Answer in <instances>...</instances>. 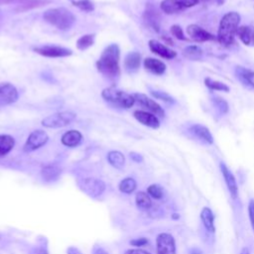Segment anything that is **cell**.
Wrapping results in <instances>:
<instances>
[{
	"label": "cell",
	"instance_id": "bcb514c9",
	"mask_svg": "<svg viewBox=\"0 0 254 254\" xmlns=\"http://www.w3.org/2000/svg\"><path fill=\"white\" fill-rule=\"evenodd\" d=\"M172 218H173V219H179V218H180V215H179L178 213H173Z\"/></svg>",
	"mask_w": 254,
	"mask_h": 254
},
{
	"label": "cell",
	"instance_id": "f35d334b",
	"mask_svg": "<svg viewBox=\"0 0 254 254\" xmlns=\"http://www.w3.org/2000/svg\"><path fill=\"white\" fill-rule=\"evenodd\" d=\"M129 156H130V158H131L134 162H136V163H141V162H143V156H142L141 154L137 153V152H130Z\"/></svg>",
	"mask_w": 254,
	"mask_h": 254
},
{
	"label": "cell",
	"instance_id": "d590c367",
	"mask_svg": "<svg viewBox=\"0 0 254 254\" xmlns=\"http://www.w3.org/2000/svg\"><path fill=\"white\" fill-rule=\"evenodd\" d=\"M170 32L171 34L178 40H181V41H187V38L183 32V29L181 28V26L179 25H173L170 29Z\"/></svg>",
	"mask_w": 254,
	"mask_h": 254
},
{
	"label": "cell",
	"instance_id": "74e56055",
	"mask_svg": "<svg viewBox=\"0 0 254 254\" xmlns=\"http://www.w3.org/2000/svg\"><path fill=\"white\" fill-rule=\"evenodd\" d=\"M148 243V239L145 238V237H140V238H135V239H132L130 241V244L132 246H136V247H141V246H144Z\"/></svg>",
	"mask_w": 254,
	"mask_h": 254
},
{
	"label": "cell",
	"instance_id": "4dcf8cb0",
	"mask_svg": "<svg viewBox=\"0 0 254 254\" xmlns=\"http://www.w3.org/2000/svg\"><path fill=\"white\" fill-rule=\"evenodd\" d=\"M118 188H119L120 191L129 194V193H132L136 190L137 183L133 178H125L120 182Z\"/></svg>",
	"mask_w": 254,
	"mask_h": 254
},
{
	"label": "cell",
	"instance_id": "44dd1931",
	"mask_svg": "<svg viewBox=\"0 0 254 254\" xmlns=\"http://www.w3.org/2000/svg\"><path fill=\"white\" fill-rule=\"evenodd\" d=\"M236 36L245 46L254 47V26L243 25L238 27Z\"/></svg>",
	"mask_w": 254,
	"mask_h": 254
},
{
	"label": "cell",
	"instance_id": "f546056e",
	"mask_svg": "<svg viewBox=\"0 0 254 254\" xmlns=\"http://www.w3.org/2000/svg\"><path fill=\"white\" fill-rule=\"evenodd\" d=\"M95 40V35L94 34H86L81 36L77 41H76V48L79 51H85L88 48H90L94 44Z\"/></svg>",
	"mask_w": 254,
	"mask_h": 254
},
{
	"label": "cell",
	"instance_id": "ffe728a7",
	"mask_svg": "<svg viewBox=\"0 0 254 254\" xmlns=\"http://www.w3.org/2000/svg\"><path fill=\"white\" fill-rule=\"evenodd\" d=\"M62 174V170L58 165L49 164L42 168L41 176L42 179L47 183H52L57 181Z\"/></svg>",
	"mask_w": 254,
	"mask_h": 254
},
{
	"label": "cell",
	"instance_id": "8d00e7d4",
	"mask_svg": "<svg viewBox=\"0 0 254 254\" xmlns=\"http://www.w3.org/2000/svg\"><path fill=\"white\" fill-rule=\"evenodd\" d=\"M248 214L251 223V227L254 231V199H250L248 203Z\"/></svg>",
	"mask_w": 254,
	"mask_h": 254
},
{
	"label": "cell",
	"instance_id": "b9f144b4",
	"mask_svg": "<svg viewBox=\"0 0 254 254\" xmlns=\"http://www.w3.org/2000/svg\"><path fill=\"white\" fill-rule=\"evenodd\" d=\"M33 254H49V253H48L47 248H46L45 246L41 245V246H38V247H36V248L34 249Z\"/></svg>",
	"mask_w": 254,
	"mask_h": 254
},
{
	"label": "cell",
	"instance_id": "7c38bea8",
	"mask_svg": "<svg viewBox=\"0 0 254 254\" xmlns=\"http://www.w3.org/2000/svg\"><path fill=\"white\" fill-rule=\"evenodd\" d=\"M17 88L10 82L0 83V105H9L18 100Z\"/></svg>",
	"mask_w": 254,
	"mask_h": 254
},
{
	"label": "cell",
	"instance_id": "ba28073f",
	"mask_svg": "<svg viewBox=\"0 0 254 254\" xmlns=\"http://www.w3.org/2000/svg\"><path fill=\"white\" fill-rule=\"evenodd\" d=\"M33 50L35 53L47 58H64L72 55V51L70 49L54 45L40 46L34 48Z\"/></svg>",
	"mask_w": 254,
	"mask_h": 254
},
{
	"label": "cell",
	"instance_id": "ee69618b",
	"mask_svg": "<svg viewBox=\"0 0 254 254\" xmlns=\"http://www.w3.org/2000/svg\"><path fill=\"white\" fill-rule=\"evenodd\" d=\"M190 254H202V251L198 248H192L190 252Z\"/></svg>",
	"mask_w": 254,
	"mask_h": 254
},
{
	"label": "cell",
	"instance_id": "4fadbf2b",
	"mask_svg": "<svg viewBox=\"0 0 254 254\" xmlns=\"http://www.w3.org/2000/svg\"><path fill=\"white\" fill-rule=\"evenodd\" d=\"M187 33H188L190 39L196 43H202V42L215 40V37L212 34H210L209 32H207L202 27H200L196 24L189 25L187 27Z\"/></svg>",
	"mask_w": 254,
	"mask_h": 254
},
{
	"label": "cell",
	"instance_id": "ac0fdd59",
	"mask_svg": "<svg viewBox=\"0 0 254 254\" xmlns=\"http://www.w3.org/2000/svg\"><path fill=\"white\" fill-rule=\"evenodd\" d=\"M141 64V55L138 52H130L124 59V69L128 73H135Z\"/></svg>",
	"mask_w": 254,
	"mask_h": 254
},
{
	"label": "cell",
	"instance_id": "d4e9b609",
	"mask_svg": "<svg viewBox=\"0 0 254 254\" xmlns=\"http://www.w3.org/2000/svg\"><path fill=\"white\" fill-rule=\"evenodd\" d=\"M107 160L109 164L115 169L122 170L125 165V157L119 151H110L107 154Z\"/></svg>",
	"mask_w": 254,
	"mask_h": 254
},
{
	"label": "cell",
	"instance_id": "6da1fadb",
	"mask_svg": "<svg viewBox=\"0 0 254 254\" xmlns=\"http://www.w3.org/2000/svg\"><path fill=\"white\" fill-rule=\"evenodd\" d=\"M120 49L117 44H110L102 51L96 62L97 70L107 78L115 79L120 75Z\"/></svg>",
	"mask_w": 254,
	"mask_h": 254
},
{
	"label": "cell",
	"instance_id": "5b68a950",
	"mask_svg": "<svg viewBox=\"0 0 254 254\" xmlns=\"http://www.w3.org/2000/svg\"><path fill=\"white\" fill-rule=\"evenodd\" d=\"M76 117L71 111H62L48 115L42 120V125L46 128H62L69 125Z\"/></svg>",
	"mask_w": 254,
	"mask_h": 254
},
{
	"label": "cell",
	"instance_id": "60d3db41",
	"mask_svg": "<svg viewBox=\"0 0 254 254\" xmlns=\"http://www.w3.org/2000/svg\"><path fill=\"white\" fill-rule=\"evenodd\" d=\"M92 254H109L105 249L99 245H94L92 248Z\"/></svg>",
	"mask_w": 254,
	"mask_h": 254
},
{
	"label": "cell",
	"instance_id": "484cf974",
	"mask_svg": "<svg viewBox=\"0 0 254 254\" xmlns=\"http://www.w3.org/2000/svg\"><path fill=\"white\" fill-rule=\"evenodd\" d=\"M15 146V140L7 134L0 135V157L7 155Z\"/></svg>",
	"mask_w": 254,
	"mask_h": 254
},
{
	"label": "cell",
	"instance_id": "8992f818",
	"mask_svg": "<svg viewBox=\"0 0 254 254\" xmlns=\"http://www.w3.org/2000/svg\"><path fill=\"white\" fill-rule=\"evenodd\" d=\"M78 188L89 197L96 198L105 190V184L95 178H84L77 182Z\"/></svg>",
	"mask_w": 254,
	"mask_h": 254
},
{
	"label": "cell",
	"instance_id": "4316f807",
	"mask_svg": "<svg viewBox=\"0 0 254 254\" xmlns=\"http://www.w3.org/2000/svg\"><path fill=\"white\" fill-rule=\"evenodd\" d=\"M136 205L141 210H148L152 207L151 196L145 191H138L135 197Z\"/></svg>",
	"mask_w": 254,
	"mask_h": 254
},
{
	"label": "cell",
	"instance_id": "5bb4252c",
	"mask_svg": "<svg viewBox=\"0 0 254 254\" xmlns=\"http://www.w3.org/2000/svg\"><path fill=\"white\" fill-rule=\"evenodd\" d=\"M219 169L224 178V182L226 184V187L229 190L231 197L233 199H236L238 197V186H237L234 175L232 174V172L228 169V167L223 162L219 163Z\"/></svg>",
	"mask_w": 254,
	"mask_h": 254
},
{
	"label": "cell",
	"instance_id": "30bf717a",
	"mask_svg": "<svg viewBox=\"0 0 254 254\" xmlns=\"http://www.w3.org/2000/svg\"><path fill=\"white\" fill-rule=\"evenodd\" d=\"M157 254H176V240L170 233H160L156 238Z\"/></svg>",
	"mask_w": 254,
	"mask_h": 254
},
{
	"label": "cell",
	"instance_id": "8fae6325",
	"mask_svg": "<svg viewBox=\"0 0 254 254\" xmlns=\"http://www.w3.org/2000/svg\"><path fill=\"white\" fill-rule=\"evenodd\" d=\"M133 96L135 98V102H137L139 105L146 108L151 113L155 114L156 116H160V117L165 116V111L161 107V105L159 103H157L155 100H153L152 98L148 97L146 94H144V93H134Z\"/></svg>",
	"mask_w": 254,
	"mask_h": 254
},
{
	"label": "cell",
	"instance_id": "d6986e66",
	"mask_svg": "<svg viewBox=\"0 0 254 254\" xmlns=\"http://www.w3.org/2000/svg\"><path fill=\"white\" fill-rule=\"evenodd\" d=\"M144 67L150 71L151 73L157 74V75H161L163 73H165L167 66L165 64V63H163L162 61L155 59V58H146L143 62Z\"/></svg>",
	"mask_w": 254,
	"mask_h": 254
},
{
	"label": "cell",
	"instance_id": "7bdbcfd3",
	"mask_svg": "<svg viewBox=\"0 0 254 254\" xmlns=\"http://www.w3.org/2000/svg\"><path fill=\"white\" fill-rule=\"evenodd\" d=\"M67 254H81V252L78 250V248L74 247V246H69L66 250Z\"/></svg>",
	"mask_w": 254,
	"mask_h": 254
},
{
	"label": "cell",
	"instance_id": "277c9868",
	"mask_svg": "<svg viewBox=\"0 0 254 254\" xmlns=\"http://www.w3.org/2000/svg\"><path fill=\"white\" fill-rule=\"evenodd\" d=\"M101 96L106 102L120 108L128 109L135 103L133 94L127 93L115 86H108L104 88L101 92Z\"/></svg>",
	"mask_w": 254,
	"mask_h": 254
},
{
	"label": "cell",
	"instance_id": "52a82bcc",
	"mask_svg": "<svg viewBox=\"0 0 254 254\" xmlns=\"http://www.w3.org/2000/svg\"><path fill=\"white\" fill-rule=\"evenodd\" d=\"M198 0H163L160 4L162 11L166 14H175L198 4Z\"/></svg>",
	"mask_w": 254,
	"mask_h": 254
},
{
	"label": "cell",
	"instance_id": "e0dca14e",
	"mask_svg": "<svg viewBox=\"0 0 254 254\" xmlns=\"http://www.w3.org/2000/svg\"><path fill=\"white\" fill-rule=\"evenodd\" d=\"M190 131L201 142L205 144H213V137L209 131V129L201 124H193L190 126Z\"/></svg>",
	"mask_w": 254,
	"mask_h": 254
},
{
	"label": "cell",
	"instance_id": "9c48e42d",
	"mask_svg": "<svg viewBox=\"0 0 254 254\" xmlns=\"http://www.w3.org/2000/svg\"><path fill=\"white\" fill-rule=\"evenodd\" d=\"M48 140H49V136L46 131L41 130V129L35 130L29 135V137L23 147V150L25 152H33V151L43 147L48 142Z\"/></svg>",
	"mask_w": 254,
	"mask_h": 254
},
{
	"label": "cell",
	"instance_id": "1f68e13d",
	"mask_svg": "<svg viewBox=\"0 0 254 254\" xmlns=\"http://www.w3.org/2000/svg\"><path fill=\"white\" fill-rule=\"evenodd\" d=\"M73 6L77 7L84 12H92L94 10V4L91 0H69Z\"/></svg>",
	"mask_w": 254,
	"mask_h": 254
},
{
	"label": "cell",
	"instance_id": "e575fe53",
	"mask_svg": "<svg viewBox=\"0 0 254 254\" xmlns=\"http://www.w3.org/2000/svg\"><path fill=\"white\" fill-rule=\"evenodd\" d=\"M151 94L158 99H161L167 103H174L175 99L167 92L165 91H161V90H151Z\"/></svg>",
	"mask_w": 254,
	"mask_h": 254
},
{
	"label": "cell",
	"instance_id": "cb8c5ba5",
	"mask_svg": "<svg viewBox=\"0 0 254 254\" xmlns=\"http://www.w3.org/2000/svg\"><path fill=\"white\" fill-rule=\"evenodd\" d=\"M200 219L201 222L204 226V228L209 232V233H214L215 232V226H214V214L212 210L205 206L201 209L200 211Z\"/></svg>",
	"mask_w": 254,
	"mask_h": 254
},
{
	"label": "cell",
	"instance_id": "f1b7e54d",
	"mask_svg": "<svg viewBox=\"0 0 254 254\" xmlns=\"http://www.w3.org/2000/svg\"><path fill=\"white\" fill-rule=\"evenodd\" d=\"M204 84L210 90H218V91H224V92H229L230 90L229 86L226 83L219 80L212 79L210 77L204 78Z\"/></svg>",
	"mask_w": 254,
	"mask_h": 254
},
{
	"label": "cell",
	"instance_id": "d6a6232c",
	"mask_svg": "<svg viewBox=\"0 0 254 254\" xmlns=\"http://www.w3.org/2000/svg\"><path fill=\"white\" fill-rule=\"evenodd\" d=\"M212 102L220 114H225L228 112L229 106H228V103L226 102V100H224V98L214 95L212 97Z\"/></svg>",
	"mask_w": 254,
	"mask_h": 254
},
{
	"label": "cell",
	"instance_id": "7dc6e473",
	"mask_svg": "<svg viewBox=\"0 0 254 254\" xmlns=\"http://www.w3.org/2000/svg\"><path fill=\"white\" fill-rule=\"evenodd\" d=\"M199 1V0H198ZM200 1H204V2H206V1H214V2H217V3H221V2H223V0H200Z\"/></svg>",
	"mask_w": 254,
	"mask_h": 254
},
{
	"label": "cell",
	"instance_id": "83f0119b",
	"mask_svg": "<svg viewBox=\"0 0 254 254\" xmlns=\"http://www.w3.org/2000/svg\"><path fill=\"white\" fill-rule=\"evenodd\" d=\"M183 55L190 61H198L202 57V50L196 45H190L184 49Z\"/></svg>",
	"mask_w": 254,
	"mask_h": 254
},
{
	"label": "cell",
	"instance_id": "9a60e30c",
	"mask_svg": "<svg viewBox=\"0 0 254 254\" xmlns=\"http://www.w3.org/2000/svg\"><path fill=\"white\" fill-rule=\"evenodd\" d=\"M148 45H149V49L151 50V52L158 55L161 58H164L166 60H172L177 57V53L174 50L170 49L169 47L165 46L164 44L160 43L157 40H154V39L150 40Z\"/></svg>",
	"mask_w": 254,
	"mask_h": 254
},
{
	"label": "cell",
	"instance_id": "7402d4cb",
	"mask_svg": "<svg viewBox=\"0 0 254 254\" xmlns=\"http://www.w3.org/2000/svg\"><path fill=\"white\" fill-rule=\"evenodd\" d=\"M62 143L66 147H76L82 141V135L78 130H68L63 134Z\"/></svg>",
	"mask_w": 254,
	"mask_h": 254
},
{
	"label": "cell",
	"instance_id": "836d02e7",
	"mask_svg": "<svg viewBox=\"0 0 254 254\" xmlns=\"http://www.w3.org/2000/svg\"><path fill=\"white\" fill-rule=\"evenodd\" d=\"M147 193L155 199H161L164 196V190L160 185L153 184L148 187Z\"/></svg>",
	"mask_w": 254,
	"mask_h": 254
},
{
	"label": "cell",
	"instance_id": "ab89813d",
	"mask_svg": "<svg viewBox=\"0 0 254 254\" xmlns=\"http://www.w3.org/2000/svg\"><path fill=\"white\" fill-rule=\"evenodd\" d=\"M124 254H151V253L148 252V251H146V250L136 248V249H129V250H127Z\"/></svg>",
	"mask_w": 254,
	"mask_h": 254
},
{
	"label": "cell",
	"instance_id": "f6af8a7d",
	"mask_svg": "<svg viewBox=\"0 0 254 254\" xmlns=\"http://www.w3.org/2000/svg\"><path fill=\"white\" fill-rule=\"evenodd\" d=\"M240 254H250V252H249V249H248L247 247H243V248L241 249V252H240Z\"/></svg>",
	"mask_w": 254,
	"mask_h": 254
},
{
	"label": "cell",
	"instance_id": "7a4b0ae2",
	"mask_svg": "<svg viewBox=\"0 0 254 254\" xmlns=\"http://www.w3.org/2000/svg\"><path fill=\"white\" fill-rule=\"evenodd\" d=\"M240 19V15L235 11L227 12L222 16L216 36L218 43L222 47H230L234 43Z\"/></svg>",
	"mask_w": 254,
	"mask_h": 254
},
{
	"label": "cell",
	"instance_id": "3957f363",
	"mask_svg": "<svg viewBox=\"0 0 254 254\" xmlns=\"http://www.w3.org/2000/svg\"><path fill=\"white\" fill-rule=\"evenodd\" d=\"M43 18L46 22L62 31L70 29L75 22V16L64 7L48 9L44 12Z\"/></svg>",
	"mask_w": 254,
	"mask_h": 254
},
{
	"label": "cell",
	"instance_id": "603a6c76",
	"mask_svg": "<svg viewBox=\"0 0 254 254\" xmlns=\"http://www.w3.org/2000/svg\"><path fill=\"white\" fill-rule=\"evenodd\" d=\"M235 73L237 78L245 85L254 87V70L248 69L241 65L235 67Z\"/></svg>",
	"mask_w": 254,
	"mask_h": 254
},
{
	"label": "cell",
	"instance_id": "2e32d148",
	"mask_svg": "<svg viewBox=\"0 0 254 254\" xmlns=\"http://www.w3.org/2000/svg\"><path fill=\"white\" fill-rule=\"evenodd\" d=\"M133 115L137 119V121H139L141 124L147 127H150L152 129H158L160 127V121L158 117L151 112L144 110H136L134 111Z\"/></svg>",
	"mask_w": 254,
	"mask_h": 254
}]
</instances>
